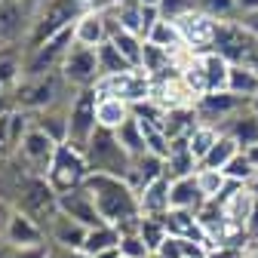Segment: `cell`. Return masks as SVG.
Masks as SVG:
<instances>
[{"label":"cell","instance_id":"31","mask_svg":"<svg viewBox=\"0 0 258 258\" xmlns=\"http://www.w3.org/2000/svg\"><path fill=\"white\" fill-rule=\"evenodd\" d=\"M136 234L148 243V249L151 252H157L160 246H163V240L169 237V231H166V221H163V215H142L139 221H136Z\"/></svg>","mask_w":258,"mask_h":258},{"label":"cell","instance_id":"4","mask_svg":"<svg viewBox=\"0 0 258 258\" xmlns=\"http://www.w3.org/2000/svg\"><path fill=\"white\" fill-rule=\"evenodd\" d=\"M64 77H61V71H52V74H46V77H31V80H22L19 86H16V105H19V111H25V114H40V111H49V108H55L58 105V95L64 92Z\"/></svg>","mask_w":258,"mask_h":258},{"label":"cell","instance_id":"7","mask_svg":"<svg viewBox=\"0 0 258 258\" xmlns=\"http://www.w3.org/2000/svg\"><path fill=\"white\" fill-rule=\"evenodd\" d=\"M95 133H99V123H95V92L80 89L68 102V145L74 151L86 154Z\"/></svg>","mask_w":258,"mask_h":258},{"label":"cell","instance_id":"47","mask_svg":"<svg viewBox=\"0 0 258 258\" xmlns=\"http://www.w3.org/2000/svg\"><path fill=\"white\" fill-rule=\"evenodd\" d=\"M237 7H240V13H246V16H255V13H258V0H237Z\"/></svg>","mask_w":258,"mask_h":258},{"label":"cell","instance_id":"6","mask_svg":"<svg viewBox=\"0 0 258 258\" xmlns=\"http://www.w3.org/2000/svg\"><path fill=\"white\" fill-rule=\"evenodd\" d=\"M86 160H89L92 172H108V175H120V178H129V169H133L129 154L120 148L117 136L108 133V129H99L92 136V142L86 148Z\"/></svg>","mask_w":258,"mask_h":258},{"label":"cell","instance_id":"41","mask_svg":"<svg viewBox=\"0 0 258 258\" xmlns=\"http://www.w3.org/2000/svg\"><path fill=\"white\" fill-rule=\"evenodd\" d=\"M206 258H249V246H231V243H218L209 249Z\"/></svg>","mask_w":258,"mask_h":258},{"label":"cell","instance_id":"43","mask_svg":"<svg viewBox=\"0 0 258 258\" xmlns=\"http://www.w3.org/2000/svg\"><path fill=\"white\" fill-rule=\"evenodd\" d=\"M157 252L163 255V258H184V237H172V234H169Z\"/></svg>","mask_w":258,"mask_h":258},{"label":"cell","instance_id":"19","mask_svg":"<svg viewBox=\"0 0 258 258\" xmlns=\"http://www.w3.org/2000/svg\"><path fill=\"white\" fill-rule=\"evenodd\" d=\"M157 178H166V160H160L154 154H145L139 160H133V169H129V184L136 187V194L148 184H154Z\"/></svg>","mask_w":258,"mask_h":258},{"label":"cell","instance_id":"28","mask_svg":"<svg viewBox=\"0 0 258 258\" xmlns=\"http://www.w3.org/2000/svg\"><path fill=\"white\" fill-rule=\"evenodd\" d=\"M111 19V16H108ZM117 49H120V55L133 64V68H142V52H145V40L142 37H136V34H129V31H123V28H117L114 22H111V37H108Z\"/></svg>","mask_w":258,"mask_h":258},{"label":"cell","instance_id":"35","mask_svg":"<svg viewBox=\"0 0 258 258\" xmlns=\"http://www.w3.org/2000/svg\"><path fill=\"white\" fill-rule=\"evenodd\" d=\"M197 10L206 13V16L215 19V22H231V19L240 13L237 0H197Z\"/></svg>","mask_w":258,"mask_h":258},{"label":"cell","instance_id":"21","mask_svg":"<svg viewBox=\"0 0 258 258\" xmlns=\"http://www.w3.org/2000/svg\"><path fill=\"white\" fill-rule=\"evenodd\" d=\"M228 92L237 95L240 102H255L258 99V71L249 68V64H231L228 74Z\"/></svg>","mask_w":258,"mask_h":258},{"label":"cell","instance_id":"38","mask_svg":"<svg viewBox=\"0 0 258 258\" xmlns=\"http://www.w3.org/2000/svg\"><path fill=\"white\" fill-rule=\"evenodd\" d=\"M142 129H145L148 154H154V157H160V160H166V157H169V139H166V133H163L160 126H148V123H142Z\"/></svg>","mask_w":258,"mask_h":258},{"label":"cell","instance_id":"23","mask_svg":"<svg viewBox=\"0 0 258 258\" xmlns=\"http://www.w3.org/2000/svg\"><path fill=\"white\" fill-rule=\"evenodd\" d=\"M206 203L200 197V190H197V181L190 178H175L169 181V209H187V212H200Z\"/></svg>","mask_w":258,"mask_h":258},{"label":"cell","instance_id":"30","mask_svg":"<svg viewBox=\"0 0 258 258\" xmlns=\"http://www.w3.org/2000/svg\"><path fill=\"white\" fill-rule=\"evenodd\" d=\"M218 139H221V133H218L215 126H209V123H197V126H194V133L187 136V148H190L194 160H197V163H203V160L209 157V151L215 148Z\"/></svg>","mask_w":258,"mask_h":258},{"label":"cell","instance_id":"10","mask_svg":"<svg viewBox=\"0 0 258 258\" xmlns=\"http://www.w3.org/2000/svg\"><path fill=\"white\" fill-rule=\"evenodd\" d=\"M46 228L22 209H10L7 218V231H4V246L7 249H28V246H46Z\"/></svg>","mask_w":258,"mask_h":258},{"label":"cell","instance_id":"40","mask_svg":"<svg viewBox=\"0 0 258 258\" xmlns=\"http://www.w3.org/2000/svg\"><path fill=\"white\" fill-rule=\"evenodd\" d=\"M197 10V0H160V16L169 19V22H178L181 16Z\"/></svg>","mask_w":258,"mask_h":258},{"label":"cell","instance_id":"22","mask_svg":"<svg viewBox=\"0 0 258 258\" xmlns=\"http://www.w3.org/2000/svg\"><path fill=\"white\" fill-rule=\"evenodd\" d=\"M139 209L142 215H166L169 212V178H157L154 184L139 190Z\"/></svg>","mask_w":258,"mask_h":258},{"label":"cell","instance_id":"3","mask_svg":"<svg viewBox=\"0 0 258 258\" xmlns=\"http://www.w3.org/2000/svg\"><path fill=\"white\" fill-rule=\"evenodd\" d=\"M95 99H120L126 102L129 108H136L148 99H154V80L142 71V68H129L123 74H114V77H102L99 83L92 86Z\"/></svg>","mask_w":258,"mask_h":258},{"label":"cell","instance_id":"20","mask_svg":"<svg viewBox=\"0 0 258 258\" xmlns=\"http://www.w3.org/2000/svg\"><path fill=\"white\" fill-rule=\"evenodd\" d=\"M133 117V108L120 99H95V123L99 129H108V133H117V129Z\"/></svg>","mask_w":258,"mask_h":258},{"label":"cell","instance_id":"29","mask_svg":"<svg viewBox=\"0 0 258 258\" xmlns=\"http://www.w3.org/2000/svg\"><path fill=\"white\" fill-rule=\"evenodd\" d=\"M114 246H120V228H114V224H99V228L86 231L83 252L89 258H95V255L105 252V249H114Z\"/></svg>","mask_w":258,"mask_h":258},{"label":"cell","instance_id":"44","mask_svg":"<svg viewBox=\"0 0 258 258\" xmlns=\"http://www.w3.org/2000/svg\"><path fill=\"white\" fill-rule=\"evenodd\" d=\"M13 258H46L49 255V243L46 246H28V249H7Z\"/></svg>","mask_w":258,"mask_h":258},{"label":"cell","instance_id":"50","mask_svg":"<svg viewBox=\"0 0 258 258\" xmlns=\"http://www.w3.org/2000/svg\"><path fill=\"white\" fill-rule=\"evenodd\" d=\"M95 258H120V246H114V249H105V252H99Z\"/></svg>","mask_w":258,"mask_h":258},{"label":"cell","instance_id":"57","mask_svg":"<svg viewBox=\"0 0 258 258\" xmlns=\"http://www.w3.org/2000/svg\"><path fill=\"white\" fill-rule=\"evenodd\" d=\"M120 258H126V255H120Z\"/></svg>","mask_w":258,"mask_h":258},{"label":"cell","instance_id":"11","mask_svg":"<svg viewBox=\"0 0 258 258\" xmlns=\"http://www.w3.org/2000/svg\"><path fill=\"white\" fill-rule=\"evenodd\" d=\"M175 25L181 31V40H184V49L187 52H206V49H212L215 31H218V22L215 19H209L200 10H194V13L181 16Z\"/></svg>","mask_w":258,"mask_h":258},{"label":"cell","instance_id":"46","mask_svg":"<svg viewBox=\"0 0 258 258\" xmlns=\"http://www.w3.org/2000/svg\"><path fill=\"white\" fill-rule=\"evenodd\" d=\"M246 234H249L252 243L258 240V200L252 203V212H249V221H246Z\"/></svg>","mask_w":258,"mask_h":258},{"label":"cell","instance_id":"25","mask_svg":"<svg viewBox=\"0 0 258 258\" xmlns=\"http://www.w3.org/2000/svg\"><path fill=\"white\" fill-rule=\"evenodd\" d=\"M117 142H120V148L129 154V160H139V157H145L148 154V145H145V129H142V120L139 117H129L120 129H117Z\"/></svg>","mask_w":258,"mask_h":258},{"label":"cell","instance_id":"27","mask_svg":"<svg viewBox=\"0 0 258 258\" xmlns=\"http://www.w3.org/2000/svg\"><path fill=\"white\" fill-rule=\"evenodd\" d=\"M145 40H148V43H154V46H160V49H166V52H172V55L184 52L181 31H178V25H175V22H169V19H160V22L151 28V34H148Z\"/></svg>","mask_w":258,"mask_h":258},{"label":"cell","instance_id":"24","mask_svg":"<svg viewBox=\"0 0 258 258\" xmlns=\"http://www.w3.org/2000/svg\"><path fill=\"white\" fill-rule=\"evenodd\" d=\"M194 181H197V190H200L203 203H218V200L224 197V190L234 184V181L224 178V172H218V169H206V166H200L197 172H194Z\"/></svg>","mask_w":258,"mask_h":258},{"label":"cell","instance_id":"51","mask_svg":"<svg viewBox=\"0 0 258 258\" xmlns=\"http://www.w3.org/2000/svg\"><path fill=\"white\" fill-rule=\"evenodd\" d=\"M246 157L252 160V166L258 169V145H255V148H249V151H246Z\"/></svg>","mask_w":258,"mask_h":258},{"label":"cell","instance_id":"45","mask_svg":"<svg viewBox=\"0 0 258 258\" xmlns=\"http://www.w3.org/2000/svg\"><path fill=\"white\" fill-rule=\"evenodd\" d=\"M46 258H89L83 249H64V246H52L49 243V255Z\"/></svg>","mask_w":258,"mask_h":258},{"label":"cell","instance_id":"33","mask_svg":"<svg viewBox=\"0 0 258 258\" xmlns=\"http://www.w3.org/2000/svg\"><path fill=\"white\" fill-rule=\"evenodd\" d=\"M95 55H99V71H102V77H114V74H123V71L133 68V64L120 55V49L111 40H105L99 49H95Z\"/></svg>","mask_w":258,"mask_h":258},{"label":"cell","instance_id":"16","mask_svg":"<svg viewBox=\"0 0 258 258\" xmlns=\"http://www.w3.org/2000/svg\"><path fill=\"white\" fill-rule=\"evenodd\" d=\"M221 133L224 136H231L243 151H249V148H255L258 145V117L252 114V108L246 105L240 114H234L228 123L221 126Z\"/></svg>","mask_w":258,"mask_h":258},{"label":"cell","instance_id":"55","mask_svg":"<svg viewBox=\"0 0 258 258\" xmlns=\"http://www.w3.org/2000/svg\"><path fill=\"white\" fill-rule=\"evenodd\" d=\"M151 258H163V255H160V252H151Z\"/></svg>","mask_w":258,"mask_h":258},{"label":"cell","instance_id":"49","mask_svg":"<svg viewBox=\"0 0 258 258\" xmlns=\"http://www.w3.org/2000/svg\"><path fill=\"white\" fill-rule=\"evenodd\" d=\"M7 218H10V209L0 203V240H4V231H7Z\"/></svg>","mask_w":258,"mask_h":258},{"label":"cell","instance_id":"53","mask_svg":"<svg viewBox=\"0 0 258 258\" xmlns=\"http://www.w3.org/2000/svg\"><path fill=\"white\" fill-rule=\"evenodd\" d=\"M249 258H258V240H255V246H249Z\"/></svg>","mask_w":258,"mask_h":258},{"label":"cell","instance_id":"13","mask_svg":"<svg viewBox=\"0 0 258 258\" xmlns=\"http://www.w3.org/2000/svg\"><path fill=\"white\" fill-rule=\"evenodd\" d=\"M108 37H111V19H108L105 7H89V10L74 22V43H77V46L99 49Z\"/></svg>","mask_w":258,"mask_h":258},{"label":"cell","instance_id":"32","mask_svg":"<svg viewBox=\"0 0 258 258\" xmlns=\"http://www.w3.org/2000/svg\"><path fill=\"white\" fill-rule=\"evenodd\" d=\"M240 151H243V148H240L231 136H224V133H221V139L215 142V148L209 151V157L203 160L200 166H206V169H218V172H221V169L228 166V163H231V160H234Z\"/></svg>","mask_w":258,"mask_h":258},{"label":"cell","instance_id":"39","mask_svg":"<svg viewBox=\"0 0 258 258\" xmlns=\"http://www.w3.org/2000/svg\"><path fill=\"white\" fill-rule=\"evenodd\" d=\"M22 77V61H16L13 55H4L0 58V95H4L10 86H16Z\"/></svg>","mask_w":258,"mask_h":258},{"label":"cell","instance_id":"18","mask_svg":"<svg viewBox=\"0 0 258 258\" xmlns=\"http://www.w3.org/2000/svg\"><path fill=\"white\" fill-rule=\"evenodd\" d=\"M197 58H200V68H203V74H206V86H209V92H224V89H228L231 61L224 58L221 52H215V49L197 52Z\"/></svg>","mask_w":258,"mask_h":258},{"label":"cell","instance_id":"54","mask_svg":"<svg viewBox=\"0 0 258 258\" xmlns=\"http://www.w3.org/2000/svg\"><path fill=\"white\" fill-rule=\"evenodd\" d=\"M249 108H252V114L258 117V99H255V102H249Z\"/></svg>","mask_w":258,"mask_h":258},{"label":"cell","instance_id":"2","mask_svg":"<svg viewBox=\"0 0 258 258\" xmlns=\"http://www.w3.org/2000/svg\"><path fill=\"white\" fill-rule=\"evenodd\" d=\"M89 175H92V169H89L86 154L74 151L71 145H58L43 178H46V184L55 190V197H58V194H68L74 187H83Z\"/></svg>","mask_w":258,"mask_h":258},{"label":"cell","instance_id":"14","mask_svg":"<svg viewBox=\"0 0 258 258\" xmlns=\"http://www.w3.org/2000/svg\"><path fill=\"white\" fill-rule=\"evenodd\" d=\"M58 212L68 215V218H74L77 224H83L86 231L105 224L102 215H99V209H95L92 194H89L86 187H74V190H68V194H58Z\"/></svg>","mask_w":258,"mask_h":258},{"label":"cell","instance_id":"1","mask_svg":"<svg viewBox=\"0 0 258 258\" xmlns=\"http://www.w3.org/2000/svg\"><path fill=\"white\" fill-rule=\"evenodd\" d=\"M83 187L92 194L95 209H99L105 224H114V228H120V231L136 228V221L142 218L139 194H136V187L129 184L126 178L108 175V172H92Z\"/></svg>","mask_w":258,"mask_h":258},{"label":"cell","instance_id":"34","mask_svg":"<svg viewBox=\"0 0 258 258\" xmlns=\"http://www.w3.org/2000/svg\"><path fill=\"white\" fill-rule=\"evenodd\" d=\"M22 31V13L16 0H0V40H10Z\"/></svg>","mask_w":258,"mask_h":258},{"label":"cell","instance_id":"26","mask_svg":"<svg viewBox=\"0 0 258 258\" xmlns=\"http://www.w3.org/2000/svg\"><path fill=\"white\" fill-rule=\"evenodd\" d=\"M31 123H34L37 129H43L55 145H68V108H64V111H58V108L40 111Z\"/></svg>","mask_w":258,"mask_h":258},{"label":"cell","instance_id":"12","mask_svg":"<svg viewBox=\"0 0 258 258\" xmlns=\"http://www.w3.org/2000/svg\"><path fill=\"white\" fill-rule=\"evenodd\" d=\"M243 108H246V102H240L237 95H231L228 89H224V92H209V95H203V99H197V105H194L197 120L215 126L218 133H221V126L228 123L234 114H240Z\"/></svg>","mask_w":258,"mask_h":258},{"label":"cell","instance_id":"15","mask_svg":"<svg viewBox=\"0 0 258 258\" xmlns=\"http://www.w3.org/2000/svg\"><path fill=\"white\" fill-rule=\"evenodd\" d=\"M46 228V240L52 246H64V249H83V240H86V228L83 224H77L74 218L61 215L55 209V215L43 224Z\"/></svg>","mask_w":258,"mask_h":258},{"label":"cell","instance_id":"5","mask_svg":"<svg viewBox=\"0 0 258 258\" xmlns=\"http://www.w3.org/2000/svg\"><path fill=\"white\" fill-rule=\"evenodd\" d=\"M86 10H89L86 0H49L46 10H43V16H40L37 25H34V34H31V49L40 46V43H46V40H52L55 34H61V31L74 28V22H77Z\"/></svg>","mask_w":258,"mask_h":258},{"label":"cell","instance_id":"37","mask_svg":"<svg viewBox=\"0 0 258 258\" xmlns=\"http://www.w3.org/2000/svg\"><path fill=\"white\" fill-rule=\"evenodd\" d=\"M120 255H126V258H151V249H148V243L136 234V228L120 231Z\"/></svg>","mask_w":258,"mask_h":258},{"label":"cell","instance_id":"52","mask_svg":"<svg viewBox=\"0 0 258 258\" xmlns=\"http://www.w3.org/2000/svg\"><path fill=\"white\" fill-rule=\"evenodd\" d=\"M136 4H142V7H160V0H136Z\"/></svg>","mask_w":258,"mask_h":258},{"label":"cell","instance_id":"56","mask_svg":"<svg viewBox=\"0 0 258 258\" xmlns=\"http://www.w3.org/2000/svg\"><path fill=\"white\" fill-rule=\"evenodd\" d=\"M7 258H13V255H10V252H7Z\"/></svg>","mask_w":258,"mask_h":258},{"label":"cell","instance_id":"42","mask_svg":"<svg viewBox=\"0 0 258 258\" xmlns=\"http://www.w3.org/2000/svg\"><path fill=\"white\" fill-rule=\"evenodd\" d=\"M13 154V136H10V111H0V160Z\"/></svg>","mask_w":258,"mask_h":258},{"label":"cell","instance_id":"9","mask_svg":"<svg viewBox=\"0 0 258 258\" xmlns=\"http://www.w3.org/2000/svg\"><path fill=\"white\" fill-rule=\"evenodd\" d=\"M55 148H58V145L43 133V129H37L34 123H31V129L25 133V139H22V145L16 148V154H19V160L25 163V169H28L31 175H46Z\"/></svg>","mask_w":258,"mask_h":258},{"label":"cell","instance_id":"8","mask_svg":"<svg viewBox=\"0 0 258 258\" xmlns=\"http://www.w3.org/2000/svg\"><path fill=\"white\" fill-rule=\"evenodd\" d=\"M61 77H64V83H68L71 89H92L95 83L102 80V71H99V55H95V49H89V46H71L68 49V55H64V61H61Z\"/></svg>","mask_w":258,"mask_h":258},{"label":"cell","instance_id":"48","mask_svg":"<svg viewBox=\"0 0 258 258\" xmlns=\"http://www.w3.org/2000/svg\"><path fill=\"white\" fill-rule=\"evenodd\" d=\"M243 187H246V190L252 194V200H258V169H255V172L249 175V181H246Z\"/></svg>","mask_w":258,"mask_h":258},{"label":"cell","instance_id":"17","mask_svg":"<svg viewBox=\"0 0 258 258\" xmlns=\"http://www.w3.org/2000/svg\"><path fill=\"white\" fill-rule=\"evenodd\" d=\"M197 169H200V163L194 160V154L187 148V139H172L169 142V157H166V178L169 181L190 178Z\"/></svg>","mask_w":258,"mask_h":258},{"label":"cell","instance_id":"36","mask_svg":"<svg viewBox=\"0 0 258 258\" xmlns=\"http://www.w3.org/2000/svg\"><path fill=\"white\" fill-rule=\"evenodd\" d=\"M221 172H224V178L234 181V184H246V181H249V175L255 172V166H252V160L246 157V151H240V154H237V157H234V160H231V163L224 166Z\"/></svg>","mask_w":258,"mask_h":258}]
</instances>
